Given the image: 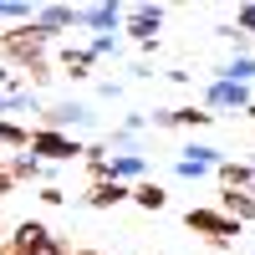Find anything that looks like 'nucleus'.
Segmentation results:
<instances>
[{"label":"nucleus","mask_w":255,"mask_h":255,"mask_svg":"<svg viewBox=\"0 0 255 255\" xmlns=\"http://www.w3.org/2000/svg\"><path fill=\"white\" fill-rule=\"evenodd\" d=\"M250 77H255V56H235V61L220 67V82H240V87H250Z\"/></svg>","instance_id":"a211bd4d"},{"label":"nucleus","mask_w":255,"mask_h":255,"mask_svg":"<svg viewBox=\"0 0 255 255\" xmlns=\"http://www.w3.org/2000/svg\"><path fill=\"white\" fill-rule=\"evenodd\" d=\"M235 31L240 36H255V5H240L235 10Z\"/></svg>","instance_id":"4be33fe9"},{"label":"nucleus","mask_w":255,"mask_h":255,"mask_svg":"<svg viewBox=\"0 0 255 255\" xmlns=\"http://www.w3.org/2000/svg\"><path fill=\"white\" fill-rule=\"evenodd\" d=\"M77 15H82V26H92V31H113V26H123V5H82Z\"/></svg>","instance_id":"9d476101"},{"label":"nucleus","mask_w":255,"mask_h":255,"mask_svg":"<svg viewBox=\"0 0 255 255\" xmlns=\"http://www.w3.org/2000/svg\"><path fill=\"white\" fill-rule=\"evenodd\" d=\"M67 199V189H56V184H41V204H61Z\"/></svg>","instance_id":"b1692460"},{"label":"nucleus","mask_w":255,"mask_h":255,"mask_svg":"<svg viewBox=\"0 0 255 255\" xmlns=\"http://www.w3.org/2000/svg\"><path fill=\"white\" fill-rule=\"evenodd\" d=\"M20 72H26V82H31V87H41V82L51 77V61H31V67H20Z\"/></svg>","instance_id":"5701e85b"},{"label":"nucleus","mask_w":255,"mask_h":255,"mask_svg":"<svg viewBox=\"0 0 255 255\" xmlns=\"http://www.w3.org/2000/svg\"><path fill=\"white\" fill-rule=\"evenodd\" d=\"M36 10L26 5V0H0V20H15V26H26Z\"/></svg>","instance_id":"412c9836"},{"label":"nucleus","mask_w":255,"mask_h":255,"mask_svg":"<svg viewBox=\"0 0 255 255\" xmlns=\"http://www.w3.org/2000/svg\"><path fill=\"white\" fill-rule=\"evenodd\" d=\"M0 113H5V92H0Z\"/></svg>","instance_id":"c756f323"},{"label":"nucleus","mask_w":255,"mask_h":255,"mask_svg":"<svg viewBox=\"0 0 255 255\" xmlns=\"http://www.w3.org/2000/svg\"><path fill=\"white\" fill-rule=\"evenodd\" d=\"M245 118H255V102H250V108H245Z\"/></svg>","instance_id":"c85d7f7f"},{"label":"nucleus","mask_w":255,"mask_h":255,"mask_svg":"<svg viewBox=\"0 0 255 255\" xmlns=\"http://www.w3.org/2000/svg\"><path fill=\"white\" fill-rule=\"evenodd\" d=\"M123 199H128V184H92V194H87L92 209H118Z\"/></svg>","instance_id":"2eb2a0df"},{"label":"nucleus","mask_w":255,"mask_h":255,"mask_svg":"<svg viewBox=\"0 0 255 255\" xmlns=\"http://www.w3.org/2000/svg\"><path fill=\"white\" fill-rule=\"evenodd\" d=\"M0 255H20V245H15V240L5 235V240H0Z\"/></svg>","instance_id":"a878e982"},{"label":"nucleus","mask_w":255,"mask_h":255,"mask_svg":"<svg viewBox=\"0 0 255 255\" xmlns=\"http://www.w3.org/2000/svg\"><path fill=\"white\" fill-rule=\"evenodd\" d=\"M87 123V108H77V102H56V108L41 113V133H61V128H77Z\"/></svg>","instance_id":"6e6552de"},{"label":"nucleus","mask_w":255,"mask_h":255,"mask_svg":"<svg viewBox=\"0 0 255 255\" xmlns=\"http://www.w3.org/2000/svg\"><path fill=\"white\" fill-rule=\"evenodd\" d=\"M250 194H255V189H250Z\"/></svg>","instance_id":"473e14b6"},{"label":"nucleus","mask_w":255,"mask_h":255,"mask_svg":"<svg viewBox=\"0 0 255 255\" xmlns=\"http://www.w3.org/2000/svg\"><path fill=\"white\" fill-rule=\"evenodd\" d=\"M46 31L36 26V20H26V26H10L0 31V56L15 61V67H31V61H46Z\"/></svg>","instance_id":"f257e3e1"},{"label":"nucleus","mask_w":255,"mask_h":255,"mask_svg":"<svg viewBox=\"0 0 255 255\" xmlns=\"http://www.w3.org/2000/svg\"><path fill=\"white\" fill-rule=\"evenodd\" d=\"M67 255H97V250H87V245H82V250H67Z\"/></svg>","instance_id":"cd10ccee"},{"label":"nucleus","mask_w":255,"mask_h":255,"mask_svg":"<svg viewBox=\"0 0 255 255\" xmlns=\"http://www.w3.org/2000/svg\"><path fill=\"white\" fill-rule=\"evenodd\" d=\"M46 235H51V230H46V225H41V220H20V225L10 230V240L20 245V255H26V250H31L36 240H46Z\"/></svg>","instance_id":"dca6fc26"},{"label":"nucleus","mask_w":255,"mask_h":255,"mask_svg":"<svg viewBox=\"0 0 255 255\" xmlns=\"http://www.w3.org/2000/svg\"><path fill=\"white\" fill-rule=\"evenodd\" d=\"M168 118H174V128H209L215 123V113H204V108H174Z\"/></svg>","instance_id":"aec40b11"},{"label":"nucleus","mask_w":255,"mask_h":255,"mask_svg":"<svg viewBox=\"0 0 255 255\" xmlns=\"http://www.w3.org/2000/svg\"><path fill=\"white\" fill-rule=\"evenodd\" d=\"M0 168H5L15 184H41V158H31V153H15L10 163H0Z\"/></svg>","instance_id":"f8f14e48"},{"label":"nucleus","mask_w":255,"mask_h":255,"mask_svg":"<svg viewBox=\"0 0 255 255\" xmlns=\"http://www.w3.org/2000/svg\"><path fill=\"white\" fill-rule=\"evenodd\" d=\"M36 26L46 31V36H56V31H67V26H82V15H77V5H41L36 15Z\"/></svg>","instance_id":"1a4fd4ad"},{"label":"nucleus","mask_w":255,"mask_h":255,"mask_svg":"<svg viewBox=\"0 0 255 255\" xmlns=\"http://www.w3.org/2000/svg\"><path fill=\"white\" fill-rule=\"evenodd\" d=\"M108 174H113V184L143 179V153H118V158H108Z\"/></svg>","instance_id":"ddd939ff"},{"label":"nucleus","mask_w":255,"mask_h":255,"mask_svg":"<svg viewBox=\"0 0 255 255\" xmlns=\"http://www.w3.org/2000/svg\"><path fill=\"white\" fill-rule=\"evenodd\" d=\"M184 225H189V230H199L204 240H230V235H240V225H235V220H225L220 209H189Z\"/></svg>","instance_id":"20e7f679"},{"label":"nucleus","mask_w":255,"mask_h":255,"mask_svg":"<svg viewBox=\"0 0 255 255\" xmlns=\"http://www.w3.org/2000/svg\"><path fill=\"white\" fill-rule=\"evenodd\" d=\"M158 26H163V10L158 5H138V10H123V31L138 41V46H148V41L158 36Z\"/></svg>","instance_id":"39448f33"},{"label":"nucleus","mask_w":255,"mask_h":255,"mask_svg":"<svg viewBox=\"0 0 255 255\" xmlns=\"http://www.w3.org/2000/svg\"><path fill=\"white\" fill-rule=\"evenodd\" d=\"M5 87H10V72H5V67H0V92H5Z\"/></svg>","instance_id":"bb28decb"},{"label":"nucleus","mask_w":255,"mask_h":255,"mask_svg":"<svg viewBox=\"0 0 255 255\" xmlns=\"http://www.w3.org/2000/svg\"><path fill=\"white\" fill-rule=\"evenodd\" d=\"M250 102H255L250 87H240V82H220V77H215V82H209V92H204V113H209V108H215V113H245Z\"/></svg>","instance_id":"f03ea898"},{"label":"nucleus","mask_w":255,"mask_h":255,"mask_svg":"<svg viewBox=\"0 0 255 255\" xmlns=\"http://www.w3.org/2000/svg\"><path fill=\"white\" fill-rule=\"evenodd\" d=\"M220 163H225V153H220V148L194 143V148H184V158L174 163V174H179V179H199V174H215Z\"/></svg>","instance_id":"7ed1b4c3"},{"label":"nucleus","mask_w":255,"mask_h":255,"mask_svg":"<svg viewBox=\"0 0 255 255\" xmlns=\"http://www.w3.org/2000/svg\"><path fill=\"white\" fill-rule=\"evenodd\" d=\"M250 168H255V158H250Z\"/></svg>","instance_id":"2f4dec72"},{"label":"nucleus","mask_w":255,"mask_h":255,"mask_svg":"<svg viewBox=\"0 0 255 255\" xmlns=\"http://www.w3.org/2000/svg\"><path fill=\"white\" fill-rule=\"evenodd\" d=\"M0 143L15 148V153H26V148H31V128H20V123H5V118H0Z\"/></svg>","instance_id":"6ab92c4d"},{"label":"nucleus","mask_w":255,"mask_h":255,"mask_svg":"<svg viewBox=\"0 0 255 255\" xmlns=\"http://www.w3.org/2000/svg\"><path fill=\"white\" fill-rule=\"evenodd\" d=\"M92 51L87 46H67V51H61V72H67V77H87V67H92Z\"/></svg>","instance_id":"f3484780"},{"label":"nucleus","mask_w":255,"mask_h":255,"mask_svg":"<svg viewBox=\"0 0 255 255\" xmlns=\"http://www.w3.org/2000/svg\"><path fill=\"white\" fill-rule=\"evenodd\" d=\"M10 189H15V179L5 174V168H0V199H5V194H10Z\"/></svg>","instance_id":"393cba45"},{"label":"nucleus","mask_w":255,"mask_h":255,"mask_svg":"<svg viewBox=\"0 0 255 255\" xmlns=\"http://www.w3.org/2000/svg\"><path fill=\"white\" fill-rule=\"evenodd\" d=\"M31 153H41V158H51V163H67V158H77L82 153V143L77 138H67V133H31Z\"/></svg>","instance_id":"423d86ee"},{"label":"nucleus","mask_w":255,"mask_h":255,"mask_svg":"<svg viewBox=\"0 0 255 255\" xmlns=\"http://www.w3.org/2000/svg\"><path fill=\"white\" fill-rule=\"evenodd\" d=\"M220 215L235 220V225H250L255 220V194H250V189H225V194H220Z\"/></svg>","instance_id":"0eeeda50"},{"label":"nucleus","mask_w":255,"mask_h":255,"mask_svg":"<svg viewBox=\"0 0 255 255\" xmlns=\"http://www.w3.org/2000/svg\"><path fill=\"white\" fill-rule=\"evenodd\" d=\"M0 240H5V225H0Z\"/></svg>","instance_id":"7c9ffc66"},{"label":"nucleus","mask_w":255,"mask_h":255,"mask_svg":"<svg viewBox=\"0 0 255 255\" xmlns=\"http://www.w3.org/2000/svg\"><path fill=\"white\" fill-rule=\"evenodd\" d=\"M128 199H138V204H143V209H153V215H158V209H163V204H168V194H163V189H158V184H153V179H138V184H133V189H128Z\"/></svg>","instance_id":"4468645a"},{"label":"nucleus","mask_w":255,"mask_h":255,"mask_svg":"<svg viewBox=\"0 0 255 255\" xmlns=\"http://www.w3.org/2000/svg\"><path fill=\"white\" fill-rule=\"evenodd\" d=\"M215 174H220V184H225V189H255V168H250V163L225 158V163L215 168Z\"/></svg>","instance_id":"9b49d317"}]
</instances>
